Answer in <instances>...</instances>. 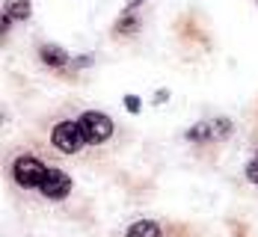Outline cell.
Here are the masks:
<instances>
[{"label": "cell", "mask_w": 258, "mask_h": 237, "mask_svg": "<svg viewBox=\"0 0 258 237\" xmlns=\"http://www.w3.org/2000/svg\"><path fill=\"white\" fill-rule=\"evenodd\" d=\"M51 145L59 154H78L80 148H86L89 142H86V136L80 131L78 119H75V122L66 119V122H56L51 128Z\"/></svg>", "instance_id": "obj_1"}, {"label": "cell", "mask_w": 258, "mask_h": 237, "mask_svg": "<svg viewBox=\"0 0 258 237\" xmlns=\"http://www.w3.org/2000/svg\"><path fill=\"white\" fill-rule=\"evenodd\" d=\"M166 98H169V92H166V89H160V92H157V95H155V104H163Z\"/></svg>", "instance_id": "obj_12"}, {"label": "cell", "mask_w": 258, "mask_h": 237, "mask_svg": "<svg viewBox=\"0 0 258 237\" xmlns=\"http://www.w3.org/2000/svg\"><path fill=\"white\" fill-rule=\"evenodd\" d=\"M140 3H143V0H131V3H128V9H125V12H131V9H134V6H140Z\"/></svg>", "instance_id": "obj_13"}, {"label": "cell", "mask_w": 258, "mask_h": 237, "mask_svg": "<svg viewBox=\"0 0 258 237\" xmlns=\"http://www.w3.org/2000/svg\"><path fill=\"white\" fill-rule=\"evenodd\" d=\"M214 122H196V125H193V128H190V131L184 133V139H187V142H208V139H211V136H214Z\"/></svg>", "instance_id": "obj_8"}, {"label": "cell", "mask_w": 258, "mask_h": 237, "mask_svg": "<svg viewBox=\"0 0 258 237\" xmlns=\"http://www.w3.org/2000/svg\"><path fill=\"white\" fill-rule=\"evenodd\" d=\"M169 237H172V234H169Z\"/></svg>", "instance_id": "obj_15"}, {"label": "cell", "mask_w": 258, "mask_h": 237, "mask_svg": "<svg viewBox=\"0 0 258 237\" xmlns=\"http://www.w3.org/2000/svg\"><path fill=\"white\" fill-rule=\"evenodd\" d=\"M3 12H6L12 21H30V15H33V6H30V0H9Z\"/></svg>", "instance_id": "obj_9"}, {"label": "cell", "mask_w": 258, "mask_h": 237, "mask_svg": "<svg viewBox=\"0 0 258 237\" xmlns=\"http://www.w3.org/2000/svg\"><path fill=\"white\" fill-rule=\"evenodd\" d=\"M125 237H169V228L157 219H137L125 228Z\"/></svg>", "instance_id": "obj_5"}, {"label": "cell", "mask_w": 258, "mask_h": 237, "mask_svg": "<svg viewBox=\"0 0 258 237\" xmlns=\"http://www.w3.org/2000/svg\"><path fill=\"white\" fill-rule=\"evenodd\" d=\"M39 59L48 68H66L69 65V53H66V48H59V45H42L39 48Z\"/></svg>", "instance_id": "obj_6"}, {"label": "cell", "mask_w": 258, "mask_h": 237, "mask_svg": "<svg viewBox=\"0 0 258 237\" xmlns=\"http://www.w3.org/2000/svg\"><path fill=\"white\" fill-rule=\"evenodd\" d=\"M246 181L249 184H258V157L252 163H246Z\"/></svg>", "instance_id": "obj_10"}, {"label": "cell", "mask_w": 258, "mask_h": 237, "mask_svg": "<svg viewBox=\"0 0 258 237\" xmlns=\"http://www.w3.org/2000/svg\"><path fill=\"white\" fill-rule=\"evenodd\" d=\"M255 3H258V0H255Z\"/></svg>", "instance_id": "obj_14"}, {"label": "cell", "mask_w": 258, "mask_h": 237, "mask_svg": "<svg viewBox=\"0 0 258 237\" xmlns=\"http://www.w3.org/2000/svg\"><path fill=\"white\" fill-rule=\"evenodd\" d=\"M140 33V18L134 12H122V18L113 24V36L116 39H128V36H137Z\"/></svg>", "instance_id": "obj_7"}, {"label": "cell", "mask_w": 258, "mask_h": 237, "mask_svg": "<svg viewBox=\"0 0 258 237\" xmlns=\"http://www.w3.org/2000/svg\"><path fill=\"white\" fill-rule=\"evenodd\" d=\"M45 172H48V163H42V160L33 157V154H18V157L12 160V178H15L18 187L39 190Z\"/></svg>", "instance_id": "obj_3"}, {"label": "cell", "mask_w": 258, "mask_h": 237, "mask_svg": "<svg viewBox=\"0 0 258 237\" xmlns=\"http://www.w3.org/2000/svg\"><path fill=\"white\" fill-rule=\"evenodd\" d=\"M39 193H42L45 199H51V202H62V199L72 193V178H69L62 169L48 166V172H45V178H42V184H39Z\"/></svg>", "instance_id": "obj_4"}, {"label": "cell", "mask_w": 258, "mask_h": 237, "mask_svg": "<svg viewBox=\"0 0 258 237\" xmlns=\"http://www.w3.org/2000/svg\"><path fill=\"white\" fill-rule=\"evenodd\" d=\"M125 110H128V113H140V110H143L140 98H134V95H125Z\"/></svg>", "instance_id": "obj_11"}, {"label": "cell", "mask_w": 258, "mask_h": 237, "mask_svg": "<svg viewBox=\"0 0 258 237\" xmlns=\"http://www.w3.org/2000/svg\"><path fill=\"white\" fill-rule=\"evenodd\" d=\"M78 125L89 145H101L113 136V119L107 113H98V110H83L78 116Z\"/></svg>", "instance_id": "obj_2"}]
</instances>
